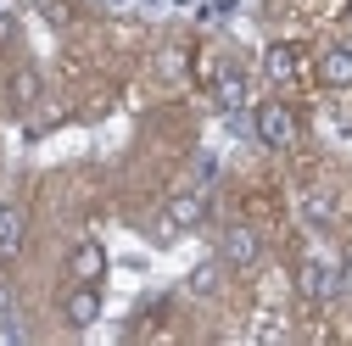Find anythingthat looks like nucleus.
Returning <instances> with one entry per match:
<instances>
[{"label": "nucleus", "mask_w": 352, "mask_h": 346, "mask_svg": "<svg viewBox=\"0 0 352 346\" xmlns=\"http://www.w3.org/2000/svg\"><path fill=\"white\" fill-rule=\"evenodd\" d=\"M252 128H257V140L269 146V151H285V146L296 140V112H291L285 101H263V106L252 112Z\"/></svg>", "instance_id": "1"}, {"label": "nucleus", "mask_w": 352, "mask_h": 346, "mask_svg": "<svg viewBox=\"0 0 352 346\" xmlns=\"http://www.w3.org/2000/svg\"><path fill=\"white\" fill-rule=\"evenodd\" d=\"M257 257H263L257 229H252V224H230L224 240H218V263H224V268H252Z\"/></svg>", "instance_id": "2"}, {"label": "nucleus", "mask_w": 352, "mask_h": 346, "mask_svg": "<svg viewBox=\"0 0 352 346\" xmlns=\"http://www.w3.org/2000/svg\"><path fill=\"white\" fill-rule=\"evenodd\" d=\"M296 290L307 301H330V296H341V268L324 263V257H307V263L296 268Z\"/></svg>", "instance_id": "3"}, {"label": "nucleus", "mask_w": 352, "mask_h": 346, "mask_svg": "<svg viewBox=\"0 0 352 346\" xmlns=\"http://www.w3.org/2000/svg\"><path fill=\"white\" fill-rule=\"evenodd\" d=\"M246 95H252V84H246L241 67H224V73L212 78V101L224 106V112H246Z\"/></svg>", "instance_id": "4"}, {"label": "nucleus", "mask_w": 352, "mask_h": 346, "mask_svg": "<svg viewBox=\"0 0 352 346\" xmlns=\"http://www.w3.org/2000/svg\"><path fill=\"white\" fill-rule=\"evenodd\" d=\"M62 313H67V324H73V330H90V324L101 319V290H96V285L67 290V308H62Z\"/></svg>", "instance_id": "5"}, {"label": "nucleus", "mask_w": 352, "mask_h": 346, "mask_svg": "<svg viewBox=\"0 0 352 346\" xmlns=\"http://www.w3.org/2000/svg\"><path fill=\"white\" fill-rule=\"evenodd\" d=\"M319 78L330 84V90H346V84H352V39H341V45H330V51H324Z\"/></svg>", "instance_id": "6"}, {"label": "nucleus", "mask_w": 352, "mask_h": 346, "mask_svg": "<svg viewBox=\"0 0 352 346\" xmlns=\"http://www.w3.org/2000/svg\"><path fill=\"white\" fill-rule=\"evenodd\" d=\"M101 274H107V251H101L96 240H78V246H73V279H78V285H96Z\"/></svg>", "instance_id": "7"}, {"label": "nucleus", "mask_w": 352, "mask_h": 346, "mask_svg": "<svg viewBox=\"0 0 352 346\" xmlns=\"http://www.w3.org/2000/svg\"><path fill=\"white\" fill-rule=\"evenodd\" d=\"M201 218H207L201 190H185V196H173V201H168V229H196Z\"/></svg>", "instance_id": "8"}, {"label": "nucleus", "mask_w": 352, "mask_h": 346, "mask_svg": "<svg viewBox=\"0 0 352 346\" xmlns=\"http://www.w3.org/2000/svg\"><path fill=\"white\" fill-rule=\"evenodd\" d=\"M296 45H269V56H263V73H269V84H291L296 78Z\"/></svg>", "instance_id": "9"}, {"label": "nucleus", "mask_w": 352, "mask_h": 346, "mask_svg": "<svg viewBox=\"0 0 352 346\" xmlns=\"http://www.w3.org/2000/svg\"><path fill=\"white\" fill-rule=\"evenodd\" d=\"M23 246V212L17 207H0V257H12Z\"/></svg>", "instance_id": "10"}, {"label": "nucleus", "mask_w": 352, "mask_h": 346, "mask_svg": "<svg viewBox=\"0 0 352 346\" xmlns=\"http://www.w3.org/2000/svg\"><path fill=\"white\" fill-rule=\"evenodd\" d=\"M218 279H224V268H218V263H201V268L190 274V296H212Z\"/></svg>", "instance_id": "11"}, {"label": "nucleus", "mask_w": 352, "mask_h": 346, "mask_svg": "<svg viewBox=\"0 0 352 346\" xmlns=\"http://www.w3.org/2000/svg\"><path fill=\"white\" fill-rule=\"evenodd\" d=\"M34 95H39V78H34V73H17V84H12V101H17V106H28Z\"/></svg>", "instance_id": "12"}, {"label": "nucleus", "mask_w": 352, "mask_h": 346, "mask_svg": "<svg viewBox=\"0 0 352 346\" xmlns=\"http://www.w3.org/2000/svg\"><path fill=\"white\" fill-rule=\"evenodd\" d=\"M12 341H23V324H17V319H6V313H0V346H12Z\"/></svg>", "instance_id": "13"}, {"label": "nucleus", "mask_w": 352, "mask_h": 346, "mask_svg": "<svg viewBox=\"0 0 352 346\" xmlns=\"http://www.w3.org/2000/svg\"><path fill=\"white\" fill-rule=\"evenodd\" d=\"M341 296H352V257H346V268H341Z\"/></svg>", "instance_id": "14"}, {"label": "nucleus", "mask_w": 352, "mask_h": 346, "mask_svg": "<svg viewBox=\"0 0 352 346\" xmlns=\"http://www.w3.org/2000/svg\"><path fill=\"white\" fill-rule=\"evenodd\" d=\"M6 39H12V17H0V45H6Z\"/></svg>", "instance_id": "15"}, {"label": "nucleus", "mask_w": 352, "mask_h": 346, "mask_svg": "<svg viewBox=\"0 0 352 346\" xmlns=\"http://www.w3.org/2000/svg\"><path fill=\"white\" fill-rule=\"evenodd\" d=\"M6 308H12V290H6V285H0V313H6Z\"/></svg>", "instance_id": "16"}]
</instances>
